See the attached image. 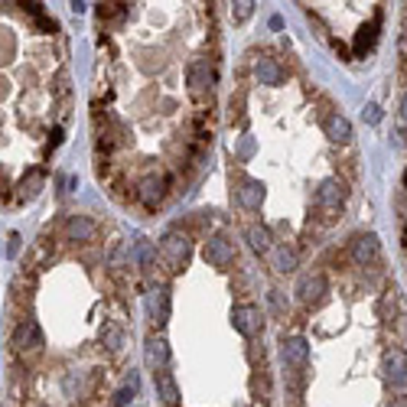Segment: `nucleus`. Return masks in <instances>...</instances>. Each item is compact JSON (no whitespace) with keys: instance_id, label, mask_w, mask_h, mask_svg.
<instances>
[{"instance_id":"obj_1","label":"nucleus","mask_w":407,"mask_h":407,"mask_svg":"<svg viewBox=\"0 0 407 407\" xmlns=\"http://www.w3.org/2000/svg\"><path fill=\"white\" fill-rule=\"evenodd\" d=\"M10 345H13V352L23 355V359L39 355L43 345H46V342H43V329H39V322L36 320H23L17 329H13V342H10Z\"/></svg>"},{"instance_id":"obj_2","label":"nucleus","mask_w":407,"mask_h":407,"mask_svg":"<svg viewBox=\"0 0 407 407\" xmlns=\"http://www.w3.org/2000/svg\"><path fill=\"white\" fill-rule=\"evenodd\" d=\"M342 202H345V186L339 180H326L316 190V208L322 212V222H332V218L339 215Z\"/></svg>"},{"instance_id":"obj_3","label":"nucleus","mask_w":407,"mask_h":407,"mask_svg":"<svg viewBox=\"0 0 407 407\" xmlns=\"http://www.w3.org/2000/svg\"><path fill=\"white\" fill-rule=\"evenodd\" d=\"M186 82H190V92L192 98H206L212 95V82H215V72H212V62L208 59H199V62H192L190 69H186Z\"/></svg>"},{"instance_id":"obj_4","label":"nucleus","mask_w":407,"mask_h":407,"mask_svg":"<svg viewBox=\"0 0 407 407\" xmlns=\"http://www.w3.org/2000/svg\"><path fill=\"white\" fill-rule=\"evenodd\" d=\"M352 261L359 267H378L381 264V245L375 235H359L352 241Z\"/></svg>"},{"instance_id":"obj_5","label":"nucleus","mask_w":407,"mask_h":407,"mask_svg":"<svg viewBox=\"0 0 407 407\" xmlns=\"http://www.w3.org/2000/svg\"><path fill=\"white\" fill-rule=\"evenodd\" d=\"M134 196L141 199V206L157 208L163 202V196H166V180H163V176H157V173H150V176L137 186V192H134Z\"/></svg>"},{"instance_id":"obj_6","label":"nucleus","mask_w":407,"mask_h":407,"mask_svg":"<svg viewBox=\"0 0 407 407\" xmlns=\"http://www.w3.org/2000/svg\"><path fill=\"white\" fill-rule=\"evenodd\" d=\"M206 261L212 267H231L235 264V248L225 238H208L206 241Z\"/></svg>"},{"instance_id":"obj_7","label":"nucleus","mask_w":407,"mask_h":407,"mask_svg":"<svg viewBox=\"0 0 407 407\" xmlns=\"http://www.w3.org/2000/svg\"><path fill=\"white\" fill-rule=\"evenodd\" d=\"M261 313H257V306H235V329L241 332V336H248V339H255L257 332H261Z\"/></svg>"},{"instance_id":"obj_8","label":"nucleus","mask_w":407,"mask_h":407,"mask_svg":"<svg viewBox=\"0 0 407 407\" xmlns=\"http://www.w3.org/2000/svg\"><path fill=\"white\" fill-rule=\"evenodd\" d=\"M385 369H388V381L398 385V388H407V359L401 349H388L385 352Z\"/></svg>"},{"instance_id":"obj_9","label":"nucleus","mask_w":407,"mask_h":407,"mask_svg":"<svg viewBox=\"0 0 407 407\" xmlns=\"http://www.w3.org/2000/svg\"><path fill=\"white\" fill-rule=\"evenodd\" d=\"M95 235H98V225L88 215H69V222H66L69 241H92Z\"/></svg>"},{"instance_id":"obj_10","label":"nucleus","mask_w":407,"mask_h":407,"mask_svg":"<svg viewBox=\"0 0 407 407\" xmlns=\"http://www.w3.org/2000/svg\"><path fill=\"white\" fill-rule=\"evenodd\" d=\"M153 385H157V394H160V401L166 407H176V404H180V388H176V381H173V375L166 369H157V371H153Z\"/></svg>"},{"instance_id":"obj_11","label":"nucleus","mask_w":407,"mask_h":407,"mask_svg":"<svg viewBox=\"0 0 407 407\" xmlns=\"http://www.w3.org/2000/svg\"><path fill=\"white\" fill-rule=\"evenodd\" d=\"M322 294H326V277L322 274H306L304 280H300V287H297V297H300L306 306L322 300Z\"/></svg>"},{"instance_id":"obj_12","label":"nucleus","mask_w":407,"mask_h":407,"mask_svg":"<svg viewBox=\"0 0 407 407\" xmlns=\"http://www.w3.org/2000/svg\"><path fill=\"white\" fill-rule=\"evenodd\" d=\"M257 78H261V85H284L287 72H284V66H280L277 59L261 56L257 59Z\"/></svg>"},{"instance_id":"obj_13","label":"nucleus","mask_w":407,"mask_h":407,"mask_svg":"<svg viewBox=\"0 0 407 407\" xmlns=\"http://www.w3.org/2000/svg\"><path fill=\"white\" fill-rule=\"evenodd\" d=\"M150 316L157 326H163V322L170 320V290L166 287H160V290H153L150 297Z\"/></svg>"},{"instance_id":"obj_14","label":"nucleus","mask_w":407,"mask_h":407,"mask_svg":"<svg viewBox=\"0 0 407 407\" xmlns=\"http://www.w3.org/2000/svg\"><path fill=\"white\" fill-rule=\"evenodd\" d=\"M186 248H190V245H186V238H180L176 231H170V235L163 238V255L170 257L173 267L183 264V257H186Z\"/></svg>"},{"instance_id":"obj_15","label":"nucleus","mask_w":407,"mask_h":407,"mask_svg":"<svg viewBox=\"0 0 407 407\" xmlns=\"http://www.w3.org/2000/svg\"><path fill=\"white\" fill-rule=\"evenodd\" d=\"M284 362L290 369H304L306 365V342L304 339H287L284 342Z\"/></svg>"},{"instance_id":"obj_16","label":"nucleus","mask_w":407,"mask_h":407,"mask_svg":"<svg viewBox=\"0 0 407 407\" xmlns=\"http://www.w3.org/2000/svg\"><path fill=\"white\" fill-rule=\"evenodd\" d=\"M238 199H241V206H245V208H257V206H261V199H264L261 183H257V180H245V183H241V190H238Z\"/></svg>"},{"instance_id":"obj_17","label":"nucleus","mask_w":407,"mask_h":407,"mask_svg":"<svg viewBox=\"0 0 407 407\" xmlns=\"http://www.w3.org/2000/svg\"><path fill=\"white\" fill-rule=\"evenodd\" d=\"M147 362L157 369H166V362H170V349H166V342L163 339H150L147 342Z\"/></svg>"},{"instance_id":"obj_18","label":"nucleus","mask_w":407,"mask_h":407,"mask_svg":"<svg viewBox=\"0 0 407 407\" xmlns=\"http://www.w3.org/2000/svg\"><path fill=\"white\" fill-rule=\"evenodd\" d=\"M326 134H329L332 141H349L352 137V124L342 117V114H329L326 117Z\"/></svg>"},{"instance_id":"obj_19","label":"nucleus","mask_w":407,"mask_h":407,"mask_svg":"<svg viewBox=\"0 0 407 407\" xmlns=\"http://www.w3.org/2000/svg\"><path fill=\"white\" fill-rule=\"evenodd\" d=\"M274 267H277V271H284V274H287V271H294V267H297V251H294V248H290V245H277L274 248Z\"/></svg>"},{"instance_id":"obj_20","label":"nucleus","mask_w":407,"mask_h":407,"mask_svg":"<svg viewBox=\"0 0 407 407\" xmlns=\"http://www.w3.org/2000/svg\"><path fill=\"white\" fill-rule=\"evenodd\" d=\"M248 241H251V248L255 251H271V235H267V228H257V225H251L248 228Z\"/></svg>"},{"instance_id":"obj_21","label":"nucleus","mask_w":407,"mask_h":407,"mask_svg":"<svg viewBox=\"0 0 407 407\" xmlns=\"http://www.w3.org/2000/svg\"><path fill=\"white\" fill-rule=\"evenodd\" d=\"M121 342H124L121 326H114V322H108V326H104V345H111V349H117Z\"/></svg>"},{"instance_id":"obj_22","label":"nucleus","mask_w":407,"mask_h":407,"mask_svg":"<svg viewBox=\"0 0 407 407\" xmlns=\"http://www.w3.org/2000/svg\"><path fill=\"white\" fill-rule=\"evenodd\" d=\"M134 391H137V375H131V381H127V385H124V388L117 391V398H114V404H117V407H121V404H127Z\"/></svg>"},{"instance_id":"obj_23","label":"nucleus","mask_w":407,"mask_h":407,"mask_svg":"<svg viewBox=\"0 0 407 407\" xmlns=\"http://www.w3.org/2000/svg\"><path fill=\"white\" fill-rule=\"evenodd\" d=\"M235 20H238V23H241V20H248V17H251V13H255V3H235Z\"/></svg>"},{"instance_id":"obj_24","label":"nucleus","mask_w":407,"mask_h":407,"mask_svg":"<svg viewBox=\"0 0 407 407\" xmlns=\"http://www.w3.org/2000/svg\"><path fill=\"white\" fill-rule=\"evenodd\" d=\"M365 117H369V124H378L381 121V108L378 104H369V108H365Z\"/></svg>"},{"instance_id":"obj_25","label":"nucleus","mask_w":407,"mask_h":407,"mask_svg":"<svg viewBox=\"0 0 407 407\" xmlns=\"http://www.w3.org/2000/svg\"><path fill=\"white\" fill-rule=\"evenodd\" d=\"M391 407H407V391H404V394H398L394 401H391Z\"/></svg>"},{"instance_id":"obj_26","label":"nucleus","mask_w":407,"mask_h":407,"mask_svg":"<svg viewBox=\"0 0 407 407\" xmlns=\"http://www.w3.org/2000/svg\"><path fill=\"white\" fill-rule=\"evenodd\" d=\"M401 117L407 121V92H404V98H401Z\"/></svg>"},{"instance_id":"obj_27","label":"nucleus","mask_w":407,"mask_h":407,"mask_svg":"<svg viewBox=\"0 0 407 407\" xmlns=\"http://www.w3.org/2000/svg\"><path fill=\"white\" fill-rule=\"evenodd\" d=\"M3 192H7V190H3V180H0V196H3Z\"/></svg>"},{"instance_id":"obj_28","label":"nucleus","mask_w":407,"mask_h":407,"mask_svg":"<svg viewBox=\"0 0 407 407\" xmlns=\"http://www.w3.org/2000/svg\"><path fill=\"white\" fill-rule=\"evenodd\" d=\"M404 186H407V170H404Z\"/></svg>"}]
</instances>
